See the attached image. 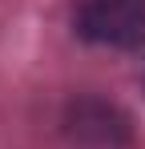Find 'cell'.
Instances as JSON below:
<instances>
[{"label": "cell", "instance_id": "6da1fadb", "mask_svg": "<svg viewBox=\"0 0 145 149\" xmlns=\"http://www.w3.org/2000/svg\"><path fill=\"white\" fill-rule=\"evenodd\" d=\"M72 20L93 45L133 49L145 40V0H81Z\"/></svg>", "mask_w": 145, "mask_h": 149}]
</instances>
